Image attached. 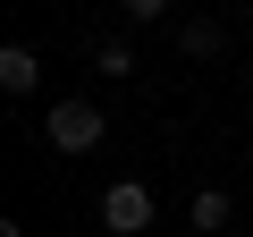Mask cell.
<instances>
[{"instance_id": "6", "label": "cell", "mask_w": 253, "mask_h": 237, "mask_svg": "<svg viewBox=\"0 0 253 237\" xmlns=\"http://www.w3.org/2000/svg\"><path fill=\"white\" fill-rule=\"evenodd\" d=\"M93 68L126 85V76H135V43H126V34H118V43H93Z\"/></svg>"}, {"instance_id": "1", "label": "cell", "mask_w": 253, "mask_h": 237, "mask_svg": "<svg viewBox=\"0 0 253 237\" xmlns=\"http://www.w3.org/2000/svg\"><path fill=\"white\" fill-rule=\"evenodd\" d=\"M42 136H51V153H93L110 136V110L101 102H51L42 110Z\"/></svg>"}, {"instance_id": "5", "label": "cell", "mask_w": 253, "mask_h": 237, "mask_svg": "<svg viewBox=\"0 0 253 237\" xmlns=\"http://www.w3.org/2000/svg\"><path fill=\"white\" fill-rule=\"evenodd\" d=\"M177 51H186V59H219V51H228V34H219L211 17H186V34H177Z\"/></svg>"}, {"instance_id": "2", "label": "cell", "mask_w": 253, "mask_h": 237, "mask_svg": "<svg viewBox=\"0 0 253 237\" xmlns=\"http://www.w3.org/2000/svg\"><path fill=\"white\" fill-rule=\"evenodd\" d=\"M101 229H110V237H144V229H152V186L118 178V186L101 195Z\"/></svg>"}, {"instance_id": "8", "label": "cell", "mask_w": 253, "mask_h": 237, "mask_svg": "<svg viewBox=\"0 0 253 237\" xmlns=\"http://www.w3.org/2000/svg\"><path fill=\"white\" fill-rule=\"evenodd\" d=\"M245 127H253V102H245Z\"/></svg>"}, {"instance_id": "7", "label": "cell", "mask_w": 253, "mask_h": 237, "mask_svg": "<svg viewBox=\"0 0 253 237\" xmlns=\"http://www.w3.org/2000/svg\"><path fill=\"white\" fill-rule=\"evenodd\" d=\"M177 0H118V17H135V26H152V17H169Z\"/></svg>"}, {"instance_id": "3", "label": "cell", "mask_w": 253, "mask_h": 237, "mask_svg": "<svg viewBox=\"0 0 253 237\" xmlns=\"http://www.w3.org/2000/svg\"><path fill=\"white\" fill-rule=\"evenodd\" d=\"M0 93H17V102H26V93H42V59H34L26 43L0 51Z\"/></svg>"}, {"instance_id": "4", "label": "cell", "mask_w": 253, "mask_h": 237, "mask_svg": "<svg viewBox=\"0 0 253 237\" xmlns=\"http://www.w3.org/2000/svg\"><path fill=\"white\" fill-rule=\"evenodd\" d=\"M186 220H194V229H203V237H219V229H228V220H236V203H228V195H219V186H203V195H194V203H186Z\"/></svg>"}]
</instances>
